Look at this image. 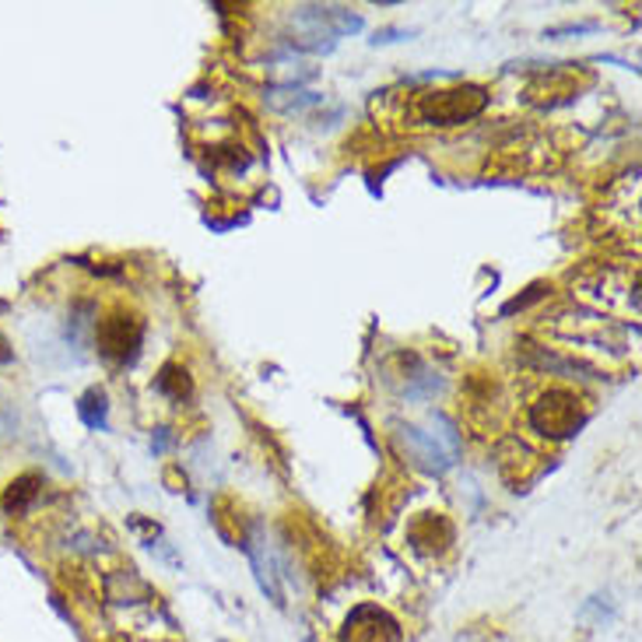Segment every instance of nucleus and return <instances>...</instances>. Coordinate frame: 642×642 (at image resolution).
Returning a JSON list of instances; mask_svg holds the SVG:
<instances>
[{
	"label": "nucleus",
	"mask_w": 642,
	"mask_h": 642,
	"mask_svg": "<svg viewBox=\"0 0 642 642\" xmlns=\"http://www.w3.org/2000/svg\"><path fill=\"white\" fill-rule=\"evenodd\" d=\"M488 106V92L475 84L411 95V120L418 127H460Z\"/></svg>",
	"instance_id": "f257e3e1"
},
{
	"label": "nucleus",
	"mask_w": 642,
	"mask_h": 642,
	"mask_svg": "<svg viewBox=\"0 0 642 642\" xmlns=\"http://www.w3.org/2000/svg\"><path fill=\"white\" fill-rule=\"evenodd\" d=\"M583 421H586L583 400L572 390H562V386H551V390L537 397V404H530V425L548 439L576 435L583 429Z\"/></svg>",
	"instance_id": "f03ea898"
},
{
	"label": "nucleus",
	"mask_w": 642,
	"mask_h": 642,
	"mask_svg": "<svg viewBox=\"0 0 642 642\" xmlns=\"http://www.w3.org/2000/svg\"><path fill=\"white\" fill-rule=\"evenodd\" d=\"M400 443L408 450V456L425 470H446L456 456V432L446 425L443 432L432 429H418V425H408L400 429Z\"/></svg>",
	"instance_id": "7ed1b4c3"
},
{
	"label": "nucleus",
	"mask_w": 642,
	"mask_h": 642,
	"mask_svg": "<svg viewBox=\"0 0 642 642\" xmlns=\"http://www.w3.org/2000/svg\"><path fill=\"white\" fill-rule=\"evenodd\" d=\"M341 642H400V625L380 604H359L345 618Z\"/></svg>",
	"instance_id": "20e7f679"
},
{
	"label": "nucleus",
	"mask_w": 642,
	"mask_h": 642,
	"mask_svg": "<svg viewBox=\"0 0 642 642\" xmlns=\"http://www.w3.org/2000/svg\"><path fill=\"white\" fill-rule=\"evenodd\" d=\"M95 337H98V351H103L106 359L127 362V354L141 345V327L127 324V316H109Z\"/></svg>",
	"instance_id": "39448f33"
},
{
	"label": "nucleus",
	"mask_w": 642,
	"mask_h": 642,
	"mask_svg": "<svg viewBox=\"0 0 642 642\" xmlns=\"http://www.w3.org/2000/svg\"><path fill=\"white\" fill-rule=\"evenodd\" d=\"M11 359V348H8V341L0 337V362H8Z\"/></svg>",
	"instance_id": "423d86ee"
}]
</instances>
